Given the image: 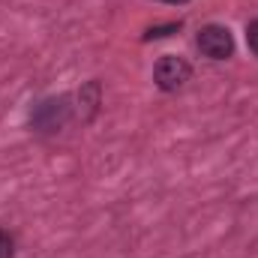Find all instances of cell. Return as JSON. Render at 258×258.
<instances>
[{
	"instance_id": "obj_1",
	"label": "cell",
	"mask_w": 258,
	"mask_h": 258,
	"mask_svg": "<svg viewBox=\"0 0 258 258\" xmlns=\"http://www.w3.org/2000/svg\"><path fill=\"white\" fill-rule=\"evenodd\" d=\"M189 75H192V66L186 63L183 57H177V54H165V57H159V63L153 66V81L165 93L180 90L189 81Z\"/></svg>"
},
{
	"instance_id": "obj_2",
	"label": "cell",
	"mask_w": 258,
	"mask_h": 258,
	"mask_svg": "<svg viewBox=\"0 0 258 258\" xmlns=\"http://www.w3.org/2000/svg\"><path fill=\"white\" fill-rule=\"evenodd\" d=\"M198 48L210 60H225L234 51V36L222 24H207V27L198 30Z\"/></svg>"
},
{
	"instance_id": "obj_3",
	"label": "cell",
	"mask_w": 258,
	"mask_h": 258,
	"mask_svg": "<svg viewBox=\"0 0 258 258\" xmlns=\"http://www.w3.org/2000/svg\"><path fill=\"white\" fill-rule=\"evenodd\" d=\"M66 114H69L66 96H60V99H45L33 111V126L39 129V132H57L66 123Z\"/></svg>"
},
{
	"instance_id": "obj_4",
	"label": "cell",
	"mask_w": 258,
	"mask_h": 258,
	"mask_svg": "<svg viewBox=\"0 0 258 258\" xmlns=\"http://www.w3.org/2000/svg\"><path fill=\"white\" fill-rule=\"evenodd\" d=\"M78 99H81V105H87V108H90V117H93V111H96V105H99V84H96V81H90V84L81 90V96H78Z\"/></svg>"
},
{
	"instance_id": "obj_5",
	"label": "cell",
	"mask_w": 258,
	"mask_h": 258,
	"mask_svg": "<svg viewBox=\"0 0 258 258\" xmlns=\"http://www.w3.org/2000/svg\"><path fill=\"white\" fill-rule=\"evenodd\" d=\"M12 252H15V240L9 231L0 228V258H12Z\"/></svg>"
},
{
	"instance_id": "obj_6",
	"label": "cell",
	"mask_w": 258,
	"mask_h": 258,
	"mask_svg": "<svg viewBox=\"0 0 258 258\" xmlns=\"http://www.w3.org/2000/svg\"><path fill=\"white\" fill-rule=\"evenodd\" d=\"M246 42H249L252 54H258V21H249L246 24Z\"/></svg>"
},
{
	"instance_id": "obj_7",
	"label": "cell",
	"mask_w": 258,
	"mask_h": 258,
	"mask_svg": "<svg viewBox=\"0 0 258 258\" xmlns=\"http://www.w3.org/2000/svg\"><path fill=\"white\" fill-rule=\"evenodd\" d=\"M165 3H186V0H165Z\"/></svg>"
}]
</instances>
